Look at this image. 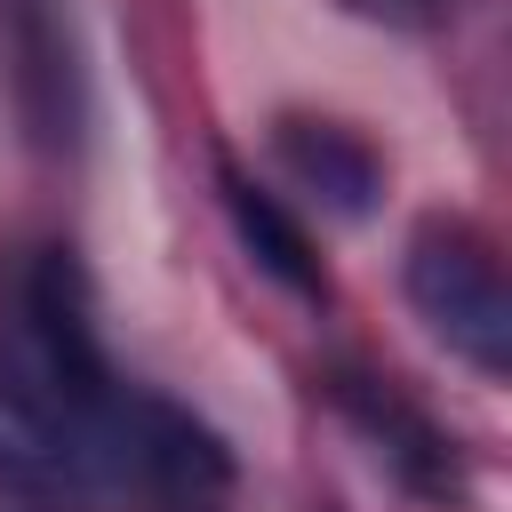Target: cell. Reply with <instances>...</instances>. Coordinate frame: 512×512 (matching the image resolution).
<instances>
[{"instance_id": "cell-1", "label": "cell", "mask_w": 512, "mask_h": 512, "mask_svg": "<svg viewBox=\"0 0 512 512\" xmlns=\"http://www.w3.org/2000/svg\"><path fill=\"white\" fill-rule=\"evenodd\" d=\"M112 360L96 336V296L72 248H24L0 280V416L40 456L48 488L80 432L112 400Z\"/></svg>"}, {"instance_id": "cell-2", "label": "cell", "mask_w": 512, "mask_h": 512, "mask_svg": "<svg viewBox=\"0 0 512 512\" xmlns=\"http://www.w3.org/2000/svg\"><path fill=\"white\" fill-rule=\"evenodd\" d=\"M408 304L424 312V328L472 360L480 376H512V288H504V264L496 248L472 232V224H424L408 240Z\"/></svg>"}, {"instance_id": "cell-3", "label": "cell", "mask_w": 512, "mask_h": 512, "mask_svg": "<svg viewBox=\"0 0 512 512\" xmlns=\"http://www.w3.org/2000/svg\"><path fill=\"white\" fill-rule=\"evenodd\" d=\"M0 72L24 136L40 152H72L88 128V72L64 0H0Z\"/></svg>"}, {"instance_id": "cell-4", "label": "cell", "mask_w": 512, "mask_h": 512, "mask_svg": "<svg viewBox=\"0 0 512 512\" xmlns=\"http://www.w3.org/2000/svg\"><path fill=\"white\" fill-rule=\"evenodd\" d=\"M272 152H280V168H288L320 208H336V216H368L376 192H384V160H376L368 136L344 128V120L280 112V120H272Z\"/></svg>"}, {"instance_id": "cell-5", "label": "cell", "mask_w": 512, "mask_h": 512, "mask_svg": "<svg viewBox=\"0 0 512 512\" xmlns=\"http://www.w3.org/2000/svg\"><path fill=\"white\" fill-rule=\"evenodd\" d=\"M336 400H344V416H352L368 440H384V456H392V472H400L408 488H424V496H456V488H464L456 440H440L384 376H336Z\"/></svg>"}, {"instance_id": "cell-6", "label": "cell", "mask_w": 512, "mask_h": 512, "mask_svg": "<svg viewBox=\"0 0 512 512\" xmlns=\"http://www.w3.org/2000/svg\"><path fill=\"white\" fill-rule=\"evenodd\" d=\"M216 184H224V216H232L240 248H248V256H256L288 296H312V304H320V296H328V280H320V256H312V232H304V224H296V216H288L256 176H240L232 160L216 168Z\"/></svg>"}, {"instance_id": "cell-7", "label": "cell", "mask_w": 512, "mask_h": 512, "mask_svg": "<svg viewBox=\"0 0 512 512\" xmlns=\"http://www.w3.org/2000/svg\"><path fill=\"white\" fill-rule=\"evenodd\" d=\"M360 8H432V0H360Z\"/></svg>"}]
</instances>
